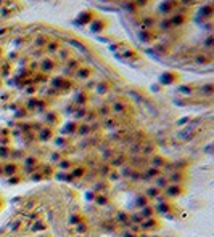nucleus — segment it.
<instances>
[{
    "instance_id": "nucleus-7",
    "label": "nucleus",
    "mask_w": 214,
    "mask_h": 237,
    "mask_svg": "<svg viewBox=\"0 0 214 237\" xmlns=\"http://www.w3.org/2000/svg\"><path fill=\"white\" fill-rule=\"evenodd\" d=\"M97 202H100V204H106V197H105V195L97 197Z\"/></svg>"
},
{
    "instance_id": "nucleus-6",
    "label": "nucleus",
    "mask_w": 214,
    "mask_h": 237,
    "mask_svg": "<svg viewBox=\"0 0 214 237\" xmlns=\"http://www.w3.org/2000/svg\"><path fill=\"white\" fill-rule=\"evenodd\" d=\"M131 220H132V223H135V221L138 223V221H142V216H140V215H132Z\"/></svg>"
},
{
    "instance_id": "nucleus-2",
    "label": "nucleus",
    "mask_w": 214,
    "mask_h": 237,
    "mask_svg": "<svg viewBox=\"0 0 214 237\" xmlns=\"http://www.w3.org/2000/svg\"><path fill=\"white\" fill-rule=\"evenodd\" d=\"M151 215H153V208H151V207H145L140 216H142V218H148V216H151Z\"/></svg>"
},
{
    "instance_id": "nucleus-4",
    "label": "nucleus",
    "mask_w": 214,
    "mask_h": 237,
    "mask_svg": "<svg viewBox=\"0 0 214 237\" xmlns=\"http://www.w3.org/2000/svg\"><path fill=\"white\" fill-rule=\"evenodd\" d=\"M167 181H169V179H166V178H158V186H160V187H166Z\"/></svg>"
},
{
    "instance_id": "nucleus-8",
    "label": "nucleus",
    "mask_w": 214,
    "mask_h": 237,
    "mask_svg": "<svg viewBox=\"0 0 214 237\" xmlns=\"http://www.w3.org/2000/svg\"><path fill=\"white\" fill-rule=\"evenodd\" d=\"M147 194H148V195H156V194H158V189H148Z\"/></svg>"
},
{
    "instance_id": "nucleus-9",
    "label": "nucleus",
    "mask_w": 214,
    "mask_h": 237,
    "mask_svg": "<svg viewBox=\"0 0 214 237\" xmlns=\"http://www.w3.org/2000/svg\"><path fill=\"white\" fill-rule=\"evenodd\" d=\"M123 162H126V160L123 159V157H119V159H116V162H114V165H121Z\"/></svg>"
},
{
    "instance_id": "nucleus-1",
    "label": "nucleus",
    "mask_w": 214,
    "mask_h": 237,
    "mask_svg": "<svg viewBox=\"0 0 214 237\" xmlns=\"http://www.w3.org/2000/svg\"><path fill=\"white\" fill-rule=\"evenodd\" d=\"M158 175H160V170H158V168H148L147 170V175H143V176L145 178H155Z\"/></svg>"
},
{
    "instance_id": "nucleus-5",
    "label": "nucleus",
    "mask_w": 214,
    "mask_h": 237,
    "mask_svg": "<svg viewBox=\"0 0 214 237\" xmlns=\"http://www.w3.org/2000/svg\"><path fill=\"white\" fill-rule=\"evenodd\" d=\"M113 109H114L116 112H121V111L124 109V106H123L121 103H114V104H113Z\"/></svg>"
},
{
    "instance_id": "nucleus-3",
    "label": "nucleus",
    "mask_w": 214,
    "mask_h": 237,
    "mask_svg": "<svg viewBox=\"0 0 214 237\" xmlns=\"http://www.w3.org/2000/svg\"><path fill=\"white\" fill-rule=\"evenodd\" d=\"M151 164H153L155 167H160V165H164V164H166V160L161 159V157H155V159L151 160Z\"/></svg>"
}]
</instances>
